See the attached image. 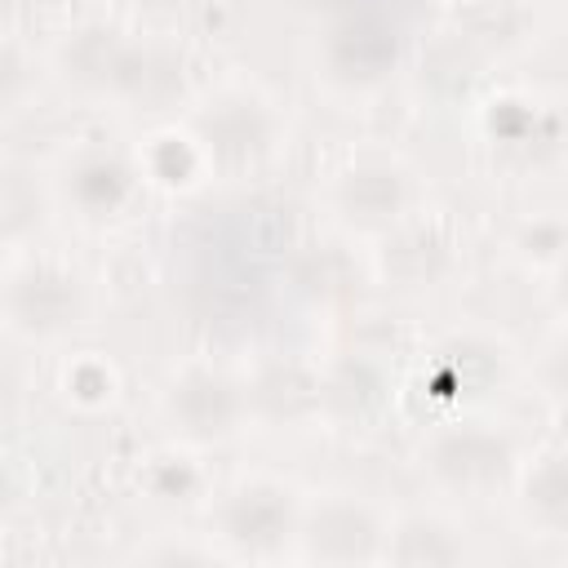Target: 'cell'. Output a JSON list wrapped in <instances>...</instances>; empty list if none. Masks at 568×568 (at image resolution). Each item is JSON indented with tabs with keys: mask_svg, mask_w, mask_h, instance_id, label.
<instances>
[{
	"mask_svg": "<svg viewBox=\"0 0 568 568\" xmlns=\"http://www.w3.org/2000/svg\"><path fill=\"white\" fill-rule=\"evenodd\" d=\"M448 266H453V240L444 226L399 217L390 231H382V271L404 288H426L444 280Z\"/></svg>",
	"mask_w": 568,
	"mask_h": 568,
	"instance_id": "7c38bea8",
	"label": "cell"
},
{
	"mask_svg": "<svg viewBox=\"0 0 568 568\" xmlns=\"http://www.w3.org/2000/svg\"><path fill=\"white\" fill-rule=\"evenodd\" d=\"M27 84H31V62H27V53H22L18 44L0 40V111L18 106L22 93H27Z\"/></svg>",
	"mask_w": 568,
	"mask_h": 568,
	"instance_id": "7402d4cb",
	"label": "cell"
},
{
	"mask_svg": "<svg viewBox=\"0 0 568 568\" xmlns=\"http://www.w3.org/2000/svg\"><path fill=\"white\" fill-rule=\"evenodd\" d=\"M519 501H524V515L541 532H550V537L564 532V524H568V475H564V448L559 444H550L532 457V466L519 479Z\"/></svg>",
	"mask_w": 568,
	"mask_h": 568,
	"instance_id": "9a60e30c",
	"label": "cell"
},
{
	"mask_svg": "<svg viewBox=\"0 0 568 568\" xmlns=\"http://www.w3.org/2000/svg\"><path fill=\"white\" fill-rule=\"evenodd\" d=\"M67 395L80 399V404H106V399L115 395V373H111V364H102V359H80V364H71V373H67Z\"/></svg>",
	"mask_w": 568,
	"mask_h": 568,
	"instance_id": "44dd1931",
	"label": "cell"
},
{
	"mask_svg": "<svg viewBox=\"0 0 568 568\" xmlns=\"http://www.w3.org/2000/svg\"><path fill=\"white\" fill-rule=\"evenodd\" d=\"M146 488H151V497H160V501H186V497H195V488H200V470H195L186 457H155V462L146 466Z\"/></svg>",
	"mask_w": 568,
	"mask_h": 568,
	"instance_id": "ffe728a7",
	"label": "cell"
},
{
	"mask_svg": "<svg viewBox=\"0 0 568 568\" xmlns=\"http://www.w3.org/2000/svg\"><path fill=\"white\" fill-rule=\"evenodd\" d=\"M422 457H426V470L435 475V484L466 493V497H488L519 475L510 435H501L497 426H484V422L439 426Z\"/></svg>",
	"mask_w": 568,
	"mask_h": 568,
	"instance_id": "5b68a950",
	"label": "cell"
},
{
	"mask_svg": "<svg viewBox=\"0 0 568 568\" xmlns=\"http://www.w3.org/2000/svg\"><path fill=\"white\" fill-rule=\"evenodd\" d=\"M488 133L493 142L501 146H532V155H550L559 146V115L555 111H541V106H528V102H493L488 111Z\"/></svg>",
	"mask_w": 568,
	"mask_h": 568,
	"instance_id": "ac0fdd59",
	"label": "cell"
},
{
	"mask_svg": "<svg viewBox=\"0 0 568 568\" xmlns=\"http://www.w3.org/2000/svg\"><path fill=\"white\" fill-rule=\"evenodd\" d=\"M13 501H18V484H13V475L0 466V524L9 519V510H13Z\"/></svg>",
	"mask_w": 568,
	"mask_h": 568,
	"instance_id": "603a6c76",
	"label": "cell"
},
{
	"mask_svg": "<svg viewBox=\"0 0 568 568\" xmlns=\"http://www.w3.org/2000/svg\"><path fill=\"white\" fill-rule=\"evenodd\" d=\"M382 559L390 564H408V568H444V564H462L466 559V537L453 519L417 510L404 515L395 528H386V546Z\"/></svg>",
	"mask_w": 568,
	"mask_h": 568,
	"instance_id": "4fadbf2b",
	"label": "cell"
},
{
	"mask_svg": "<svg viewBox=\"0 0 568 568\" xmlns=\"http://www.w3.org/2000/svg\"><path fill=\"white\" fill-rule=\"evenodd\" d=\"M386 390H390L386 368L373 364V359H364V355H351V359H342L337 368H328L320 377V404H324V413L346 417V422H368L373 413H382Z\"/></svg>",
	"mask_w": 568,
	"mask_h": 568,
	"instance_id": "5bb4252c",
	"label": "cell"
},
{
	"mask_svg": "<svg viewBox=\"0 0 568 568\" xmlns=\"http://www.w3.org/2000/svg\"><path fill=\"white\" fill-rule=\"evenodd\" d=\"M501 382V351L479 337H453L439 346V390L444 395H484Z\"/></svg>",
	"mask_w": 568,
	"mask_h": 568,
	"instance_id": "2e32d148",
	"label": "cell"
},
{
	"mask_svg": "<svg viewBox=\"0 0 568 568\" xmlns=\"http://www.w3.org/2000/svg\"><path fill=\"white\" fill-rule=\"evenodd\" d=\"M293 541L315 564H368V559H382L386 524L377 519L368 501L337 493V497H320L302 506Z\"/></svg>",
	"mask_w": 568,
	"mask_h": 568,
	"instance_id": "ba28073f",
	"label": "cell"
},
{
	"mask_svg": "<svg viewBox=\"0 0 568 568\" xmlns=\"http://www.w3.org/2000/svg\"><path fill=\"white\" fill-rule=\"evenodd\" d=\"M0 311L13 333H22L31 342H53V337H67L84 320L89 293L75 271H67L58 262H27L4 275Z\"/></svg>",
	"mask_w": 568,
	"mask_h": 568,
	"instance_id": "277c9868",
	"label": "cell"
},
{
	"mask_svg": "<svg viewBox=\"0 0 568 568\" xmlns=\"http://www.w3.org/2000/svg\"><path fill=\"white\" fill-rule=\"evenodd\" d=\"M58 67L75 89L111 98H142L160 75V58L111 22H84L67 31L58 44Z\"/></svg>",
	"mask_w": 568,
	"mask_h": 568,
	"instance_id": "6da1fadb",
	"label": "cell"
},
{
	"mask_svg": "<svg viewBox=\"0 0 568 568\" xmlns=\"http://www.w3.org/2000/svg\"><path fill=\"white\" fill-rule=\"evenodd\" d=\"M324 71L346 89H373L395 75L404 58V31L382 9H346L324 31Z\"/></svg>",
	"mask_w": 568,
	"mask_h": 568,
	"instance_id": "52a82bcc",
	"label": "cell"
},
{
	"mask_svg": "<svg viewBox=\"0 0 568 568\" xmlns=\"http://www.w3.org/2000/svg\"><path fill=\"white\" fill-rule=\"evenodd\" d=\"M413 209V178L404 164L368 155L346 164L333 178V213L359 231V235H382Z\"/></svg>",
	"mask_w": 568,
	"mask_h": 568,
	"instance_id": "9c48e42d",
	"label": "cell"
},
{
	"mask_svg": "<svg viewBox=\"0 0 568 568\" xmlns=\"http://www.w3.org/2000/svg\"><path fill=\"white\" fill-rule=\"evenodd\" d=\"M280 120L275 111L244 89L213 93L195 115H191V142L200 160L217 169H253L275 151Z\"/></svg>",
	"mask_w": 568,
	"mask_h": 568,
	"instance_id": "3957f363",
	"label": "cell"
},
{
	"mask_svg": "<svg viewBox=\"0 0 568 568\" xmlns=\"http://www.w3.org/2000/svg\"><path fill=\"white\" fill-rule=\"evenodd\" d=\"M62 191L75 204L80 217L106 222V217H115V213L129 209V200L138 191V169L120 151H111V146H89V151H80L67 164Z\"/></svg>",
	"mask_w": 568,
	"mask_h": 568,
	"instance_id": "30bf717a",
	"label": "cell"
},
{
	"mask_svg": "<svg viewBox=\"0 0 568 568\" xmlns=\"http://www.w3.org/2000/svg\"><path fill=\"white\" fill-rule=\"evenodd\" d=\"M4 275H9V271H4V266H0V293H4Z\"/></svg>",
	"mask_w": 568,
	"mask_h": 568,
	"instance_id": "cb8c5ba5",
	"label": "cell"
},
{
	"mask_svg": "<svg viewBox=\"0 0 568 568\" xmlns=\"http://www.w3.org/2000/svg\"><path fill=\"white\" fill-rule=\"evenodd\" d=\"M164 417L186 444H222L244 426L248 390L226 368L191 364L164 386Z\"/></svg>",
	"mask_w": 568,
	"mask_h": 568,
	"instance_id": "8992f818",
	"label": "cell"
},
{
	"mask_svg": "<svg viewBox=\"0 0 568 568\" xmlns=\"http://www.w3.org/2000/svg\"><path fill=\"white\" fill-rule=\"evenodd\" d=\"M244 390H248V417H262V422H275V426H302L315 413H324L320 373L302 359L266 364Z\"/></svg>",
	"mask_w": 568,
	"mask_h": 568,
	"instance_id": "8fae6325",
	"label": "cell"
},
{
	"mask_svg": "<svg viewBox=\"0 0 568 568\" xmlns=\"http://www.w3.org/2000/svg\"><path fill=\"white\" fill-rule=\"evenodd\" d=\"M302 501L275 479H244L226 488L213 506V532L231 555L271 559L297 537Z\"/></svg>",
	"mask_w": 568,
	"mask_h": 568,
	"instance_id": "7a4b0ae2",
	"label": "cell"
},
{
	"mask_svg": "<svg viewBox=\"0 0 568 568\" xmlns=\"http://www.w3.org/2000/svg\"><path fill=\"white\" fill-rule=\"evenodd\" d=\"M297 288L315 302H346L359 293V266L351 257V248L324 240V244H306V253L297 257Z\"/></svg>",
	"mask_w": 568,
	"mask_h": 568,
	"instance_id": "e0dca14e",
	"label": "cell"
},
{
	"mask_svg": "<svg viewBox=\"0 0 568 568\" xmlns=\"http://www.w3.org/2000/svg\"><path fill=\"white\" fill-rule=\"evenodd\" d=\"M564 244H568V235H564V222H559L555 213L528 217V222L519 226V235H515V248H519V257H524L532 271H555L559 257H564Z\"/></svg>",
	"mask_w": 568,
	"mask_h": 568,
	"instance_id": "d6986e66",
	"label": "cell"
}]
</instances>
